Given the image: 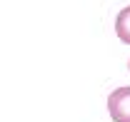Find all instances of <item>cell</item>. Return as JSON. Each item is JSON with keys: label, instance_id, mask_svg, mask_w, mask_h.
I'll return each instance as SVG.
<instances>
[{"label": "cell", "instance_id": "6da1fadb", "mask_svg": "<svg viewBox=\"0 0 130 122\" xmlns=\"http://www.w3.org/2000/svg\"><path fill=\"white\" fill-rule=\"evenodd\" d=\"M108 112L115 122H130V87H118L108 97Z\"/></svg>", "mask_w": 130, "mask_h": 122}, {"label": "cell", "instance_id": "7a4b0ae2", "mask_svg": "<svg viewBox=\"0 0 130 122\" xmlns=\"http://www.w3.org/2000/svg\"><path fill=\"white\" fill-rule=\"evenodd\" d=\"M115 32H118V37L125 45H130V5L118 13V17H115Z\"/></svg>", "mask_w": 130, "mask_h": 122}]
</instances>
